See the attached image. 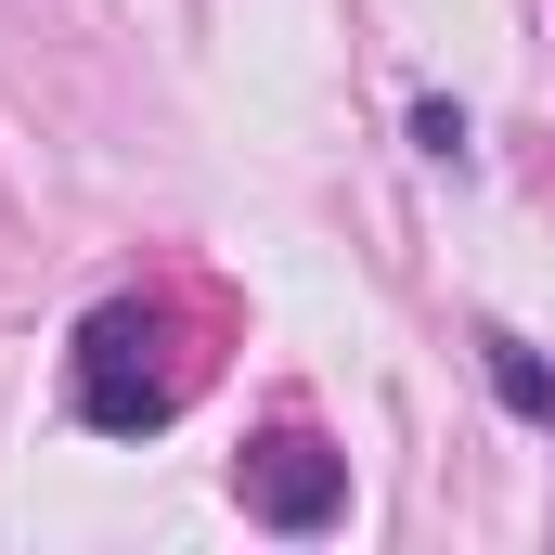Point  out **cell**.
Segmentation results:
<instances>
[{
	"label": "cell",
	"mask_w": 555,
	"mask_h": 555,
	"mask_svg": "<svg viewBox=\"0 0 555 555\" xmlns=\"http://www.w3.org/2000/svg\"><path fill=\"white\" fill-rule=\"evenodd\" d=\"M414 155L426 168H478V117H465L452 91H414Z\"/></svg>",
	"instance_id": "obj_4"
},
{
	"label": "cell",
	"mask_w": 555,
	"mask_h": 555,
	"mask_svg": "<svg viewBox=\"0 0 555 555\" xmlns=\"http://www.w3.org/2000/svg\"><path fill=\"white\" fill-rule=\"evenodd\" d=\"M478 375H491V401H504L517 426H543V439H555V362L517 336V323H478Z\"/></svg>",
	"instance_id": "obj_3"
},
{
	"label": "cell",
	"mask_w": 555,
	"mask_h": 555,
	"mask_svg": "<svg viewBox=\"0 0 555 555\" xmlns=\"http://www.w3.org/2000/svg\"><path fill=\"white\" fill-rule=\"evenodd\" d=\"M194 401V362H181V323L155 297H91L78 336H65V414L91 439H168Z\"/></svg>",
	"instance_id": "obj_1"
},
{
	"label": "cell",
	"mask_w": 555,
	"mask_h": 555,
	"mask_svg": "<svg viewBox=\"0 0 555 555\" xmlns=\"http://www.w3.org/2000/svg\"><path fill=\"white\" fill-rule=\"evenodd\" d=\"M233 504L284 530V543H323L336 517H349V452L336 439H310V426H259L246 452H233Z\"/></svg>",
	"instance_id": "obj_2"
}]
</instances>
